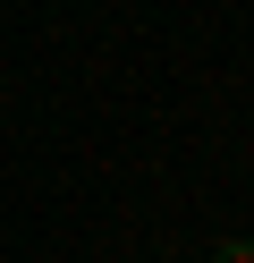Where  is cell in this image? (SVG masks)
<instances>
[{"mask_svg":"<svg viewBox=\"0 0 254 263\" xmlns=\"http://www.w3.org/2000/svg\"><path fill=\"white\" fill-rule=\"evenodd\" d=\"M212 263H254V246H246V238H229V246H212Z\"/></svg>","mask_w":254,"mask_h":263,"instance_id":"6da1fadb","label":"cell"}]
</instances>
